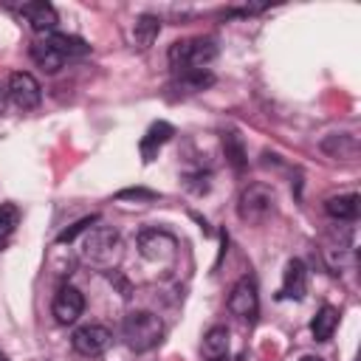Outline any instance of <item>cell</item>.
Listing matches in <instances>:
<instances>
[{
    "mask_svg": "<svg viewBox=\"0 0 361 361\" xmlns=\"http://www.w3.org/2000/svg\"><path fill=\"white\" fill-rule=\"evenodd\" d=\"M228 310L245 322H254L259 313V293H257V282L251 274L240 276L228 293Z\"/></svg>",
    "mask_w": 361,
    "mask_h": 361,
    "instance_id": "obj_5",
    "label": "cell"
},
{
    "mask_svg": "<svg viewBox=\"0 0 361 361\" xmlns=\"http://www.w3.org/2000/svg\"><path fill=\"white\" fill-rule=\"evenodd\" d=\"M20 226V209L17 203H0V243H6Z\"/></svg>",
    "mask_w": 361,
    "mask_h": 361,
    "instance_id": "obj_21",
    "label": "cell"
},
{
    "mask_svg": "<svg viewBox=\"0 0 361 361\" xmlns=\"http://www.w3.org/2000/svg\"><path fill=\"white\" fill-rule=\"evenodd\" d=\"M20 14L31 23L34 31H54L59 17H56V8L45 0H37V3H23L20 6Z\"/></svg>",
    "mask_w": 361,
    "mask_h": 361,
    "instance_id": "obj_10",
    "label": "cell"
},
{
    "mask_svg": "<svg viewBox=\"0 0 361 361\" xmlns=\"http://www.w3.org/2000/svg\"><path fill=\"white\" fill-rule=\"evenodd\" d=\"M158 31H161V20H158L155 14H141V17L135 20V28H133V42H135V48L147 51V48L155 42Z\"/></svg>",
    "mask_w": 361,
    "mask_h": 361,
    "instance_id": "obj_16",
    "label": "cell"
},
{
    "mask_svg": "<svg viewBox=\"0 0 361 361\" xmlns=\"http://www.w3.org/2000/svg\"><path fill=\"white\" fill-rule=\"evenodd\" d=\"M175 135V130H172V124H166V121H155L149 130H147V135L141 138V158H144V164H149L155 155H158V149L169 141Z\"/></svg>",
    "mask_w": 361,
    "mask_h": 361,
    "instance_id": "obj_12",
    "label": "cell"
},
{
    "mask_svg": "<svg viewBox=\"0 0 361 361\" xmlns=\"http://www.w3.org/2000/svg\"><path fill=\"white\" fill-rule=\"evenodd\" d=\"M336 324H338V310H336L333 305H324V307H319V313L313 316V322H310V333H313L316 341H330Z\"/></svg>",
    "mask_w": 361,
    "mask_h": 361,
    "instance_id": "obj_15",
    "label": "cell"
},
{
    "mask_svg": "<svg viewBox=\"0 0 361 361\" xmlns=\"http://www.w3.org/2000/svg\"><path fill=\"white\" fill-rule=\"evenodd\" d=\"M0 361H8V358H6V355H3V353H0Z\"/></svg>",
    "mask_w": 361,
    "mask_h": 361,
    "instance_id": "obj_26",
    "label": "cell"
},
{
    "mask_svg": "<svg viewBox=\"0 0 361 361\" xmlns=\"http://www.w3.org/2000/svg\"><path fill=\"white\" fill-rule=\"evenodd\" d=\"M223 149H226L228 164H231L237 172H243V169H245V147H243V141H240L237 133H226V135H223Z\"/></svg>",
    "mask_w": 361,
    "mask_h": 361,
    "instance_id": "obj_20",
    "label": "cell"
},
{
    "mask_svg": "<svg viewBox=\"0 0 361 361\" xmlns=\"http://www.w3.org/2000/svg\"><path fill=\"white\" fill-rule=\"evenodd\" d=\"M96 223H99V217H96V214H90V217H82V220H76L71 228H65V231L56 237V243H73V240H76L82 231H87V228H90V226H96Z\"/></svg>",
    "mask_w": 361,
    "mask_h": 361,
    "instance_id": "obj_22",
    "label": "cell"
},
{
    "mask_svg": "<svg viewBox=\"0 0 361 361\" xmlns=\"http://www.w3.org/2000/svg\"><path fill=\"white\" fill-rule=\"evenodd\" d=\"M45 39H48V42H51V45H54V48H56V51H59L65 59H68V56H85V54L90 51V45H87L82 37H73V34H59V31H51Z\"/></svg>",
    "mask_w": 361,
    "mask_h": 361,
    "instance_id": "obj_17",
    "label": "cell"
},
{
    "mask_svg": "<svg viewBox=\"0 0 361 361\" xmlns=\"http://www.w3.org/2000/svg\"><path fill=\"white\" fill-rule=\"evenodd\" d=\"M121 333H124V341L130 350L135 353H147L152 350L155 344H161L164 338V324L155 313L149 310H133L124 316V324H121Z\"/></svg>",
    "mask_w": 361,
    "mask_h": 361,
    "instance_id": "obj_1",
    "label": "cell"
},
{
    "mask_svg": "<svg viewBox=\"0 0 361 361\" xmlns=\"http://www.w3.org/2000/svg\"><path fill=\"white\" fill-rule=\"evenodd\" d=\"M0 107H3V102H0Z\"/></svg>",
    "mask_w": 361,
    "mask_h": 361,
    "instance_id": "obj_27",
    "label": "cell"
},
{
    "mask_svg": "<svg viewBox=\"0 0 361 361\" xmlns=\"http://www.w3.org/2000/svg\"><path fill=\"white\" fill-rule=\"evenodd\" d=\"M305 293H307V268L302 259H290L285 265V276H282V296L305 299Z\"/></svg>",
    "mask_w": 361,
    "mask_h": 361,
    "instance_id": "obj_11",
    "label": "cell"
},
{
    "mask_svg": "<svg viewBox=\"0 0 361 361\" xmlns=\"http://www.w3.org/2000/svg\"><path fill=\"white\" fill-rule=\"evenodd\" d=\"M203 355L212 361V358H223V355H228V330L226 327H212V330H206V336H203Z\"/></svg>",
    "mask_w": 361,
    "mask_h": 361,
    "instance_id": "obj_18",
    "label": "cell"
},
{
    "mask_svg": "<svg viewBox=\"0 0 361 361\" xmlns=\"http://www.w3.org/2000/svg\"><path fill=\"white\" fill-rule=\"evenodd\" d=\"M8 99L20 107V110H34L42 102V87L39 82L25 73V71H14L8 76Z\"/></svg>",
    "mask_w": 361,
    "mask_h": 361,
    "instance_id": "obj_7",
    "label": "cell"
},
{
    "mask_svg": "<svg viewBox=\"0 0 361 361\" xmlns=\"http://www.w3.org/2000/svg\"><path fill=\"white\" fill-rule=\"evenodd\" d=\"M178 85L189 93H197V90H206L214 85V73H209V68H200V71H180L178 73Z\"/></svg>",
    "mask_w": 361,
    "mask_h": 361,
    "instance_id": "obj_19",
    "label": "cell"
},
{
    "mask_svg": "<svg viewBox=\"0 0 361 361\" xmlns=\"http://www.w3.org/2000/svg\"><path fill=\"white\" fill-rule=\"evenodd\" d=\"M302 361H324V358H319V355H305Z\"/></svg>",
    "mask_w": 361,
    "mask_h": 361,
    "instance_id": "obj_24",
    "label": "cell"
},
{
    "mask_svg": "<svg viewBox=\"0 0 361 361\" xmlns=\"http://www.w3.org/2000/svg\"><path fill=\"white\" fill-rule=\"evenodd\" d=\"M116 197H118V200H127V197H135V200H138V197H141V200H152V197H158V195L149 192V189H121Z\"/></svg>",
    "mask_w": 361,
    "mask_h": 361,
    "instance_id": "obj_23",
    "label": "cell"
},
{
    "mask_svg": "<svg viewBox=\"0 0 361 361\" xmlns=\"http://www.w3.org/2000/svg\"><path fill=\"white\" fill-rule=\"evenodd\" d=\"M212 361H228V355H223V358H212Z\"/></svg>",
    "mask_w": 361,
    "mask_h": 361,
    "instance_id": "obj_25",
    "label": "cell"
},
{
    "mask_svg": "<svg viewBox=\"0 0 361 361\" xmlns=\"http://www.w3.org/2000/svg\"><path fill=\"white\" fill-rule=\"evenodd\" d=\"M82 254L96 265H110L118 254V234L107 226H90L82 243Z\"/></svg>",
    "mask_w": 361,
    "mask_h": 361,
    "instance_id": "obj_4",
    "label": "cell"
},
{
    "mask_svg": "<svg viewBox=\"0 0 361 361\" xmlns=\"http://www.w3.org/2000/svg\"><path fill=\"white\" fill-rule=\"evenodd\" d=\"M217 56V42L212 37H192V39H178L169 48V65L180 71H200Z\"/></svg>",
    "mask_w": 361,
    "mask_h": 361,
    "instance_id": "obj_2",
    "label": "cell"
},
{
    "mask_svg": "<svg viewBox=\"0 0 361 361\" xmlns=\"http://www.w3.org/2000/svg\"><path fill=\"white\" fill-rule=\"evenodd\" d=\"M31 59H34L45 73H56V71L62 68V62H65V56H62L48 39H39V42L31 45Z\"/></svg>",
    "mask_w": 361,
    "mask_h": 361,
    "instance_id": "obj_14",
    "label": "cell"
},
{
    "mask_svg": "<svg viewBox=\"0 0 361 361\" xmlns=\"http://www.w3.org/2000/svg\"><path fill=\"white\" fill-rule=\"evenodd\" d=\"M138 251L152 262H169L175 257V237L158 228H144L138 234Z\"/></svg>",
    "mask_w": 361,
    "mask_h": 361,
    "instance_id": "obj_8",
    "label": "cell"
},
{
    "mask_svg": "<svg viewBox=\"0 0 361 361\" xmlns=\"http://www.w3.org/2000/svg\"><path fill=\"white\" fill-rule=\"evenodd\" d=\"M358 203H361V197H358L355 192H350V195H336V197H327L324 212H327L333 220L350 223V220H355V217H358V209H361Z\"/></svg>",
    "mask_w": 361,
    "mask_h": 361,
    "instance_id": "obj_13",
    "label": "cell"
},
{
    "mask_svg": "<svg viewBox=\"0 0 361 361\" xmlns=\"http://www.w3.org/2000/svg\"><path fill=\"white\" fill-rule=\"evenodd\" d=\"M274 209V192L265 183H248L237 197V214L243 223H262Z\"/></svg>",
    "mask_w": 361,
    "mask_h": 361,
    "instance_id": "obj_3",
    "label": "cell"
},
{
    "mask_svg": "<svg viewBox=\"0 0 361 361\" xmlns=\"http://www.w3.org/2000/svg\"><path fill=\"white\" fill-rule=\"evenodd\" d=\"M51 310H54V319H56L59 324L76 322V319L82 316V310H85V296H82V290L73 288V285H62V288L56 290V296H54Z\"/></svg>",
    "mask_w": 361,
    "mask_h": 361,
    "instance_id": "obj_9",
    "label": "cell"
},
{
    "mask_svg": "<svg viewBox=\"0 0 361 361\" xmlns=\"http://www.w3.org/2000/svg\"><path fill=\"white\" fill-rule=\"evenodd\" d=\"M110 341H113V336H110V330L102 327V324H82V327L73 330V336H71L73 350H76L79 355H85V358L102 355V353L110 347Z\"/></svg>",
    "mask_w": 361,
    "mask_h": 361,
    "instance_id": "obj_6",
    "label": "cell"
}]
</instances>
